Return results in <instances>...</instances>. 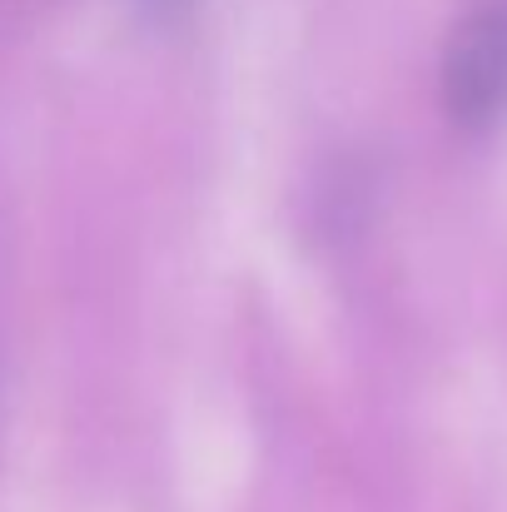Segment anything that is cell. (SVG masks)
Here are the masks:
<instances>
[{"instance_id": "obj_1", "label": "cell", "mask_w": 507, "mask_h": 512, "mask_svg": "<svg viewBox=\"0 0 507 512\" xmlns=\"http://www.w3.org/2000/svg\"><path fill=\"white\" fill-rule=\"evenodd\" d=\"M443 100L468 130L493 125L507 110V0H473L453 25L443 55Z\"/></svg>"}, {"instance_id": "obj_2", "label": "cell", "mask_w": 507, "mask_h": 512, "mask_svg": "<svg viewBox=\"0 0 507 512\" xmlns=\"http://www.w3.org/2000/svg\"><path fill=\"white\" fill-rule=\"evenodd\" d=\"M150 5H160V10H179L184 0H150Z\"/></svg>"}]
</instances>
